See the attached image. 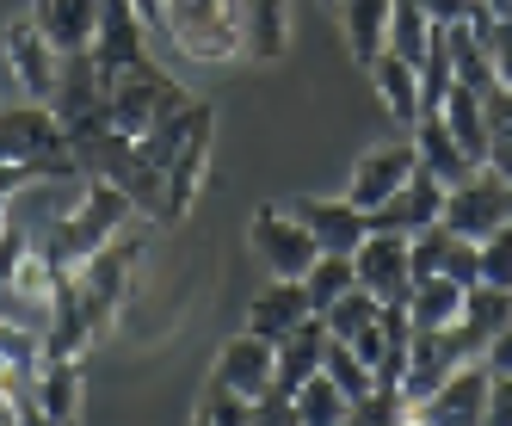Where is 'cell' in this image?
I'll return each mask as SVG.
<instances>
[{
  "mask_svg": "<svg viewBox=\"0 0 512 426\" xmlns=\"http://www.w3.org/2000/svg\"><path fill=\"white\" fill-rule=\"evenodd\" d=\"M482 284L512 291V223H500V229L482 241Z\"/></svg>",
  "mask_w": 512,
  "mask_h": 426,
  "instance_id": "cell-30",
  "label": "cell"
},
{
  "mask_svg": "<svg viewBox=\"0 0 512 426\" xmlns=\"http://www.w3.org/2000/svg\"><path fill=\"white\" fill-rule=\"evenodd\" d=\"M198 420H204V426H253V402H247V396H229V389L210 383V396H204Z\"/></svg>",
  "mask_w": 512,
  "mask_h": 426,
  "instance_id": "cell-32",
  "label": "cell"
},
{
  "mask_svg": "<svg viewBox=\"0 0 512 426\" xmlns=\"http://www.w3.org/2000/svg\"><path fill=\"white\" fill-rule=\"evenodd\" d=\"M389 13H395V0H340L346 44H352V56H358L364 68L389 50Z\"/></svg>",
  "mask_w": 512,
  "mask_h": 426,
  "instance_id": "cell-22",
  "label": "cell"
},
{
  "mask_svg": "<svg viewBox=\"0 0 512 426\" xmlns=\"http://www.w3.org/2000/svg\"><path fill=\"white\" fill-rule=\"evenodd\" d=\"M0 50H7V68L25 99L50 105L56 99V81H62V50L44 38L38 19H7V31H0Z\"/></svg>",
  "mask_w": 512,
  "mask_h": 426,
  "instance_id": "cell-6",
  "label": "cell"
},
{
  "mask_svg": "<svg viewBox=\"0 0 512 426\" xmlns=\"http://www.w3.org/2000/svg\"><path fill=\"white\" fill-rule=\"evenodd\" d=\"M408 136H414V155H420V167L432 173L438 186H463L469 173H475V161L457 149V136L445 130V118H438V112H426V118H420Z\"/></svg>",
  "mask_w": 512,
  "mask_h": 426,
  "instance_id": "cell-19",
  "label": "cell"
},
{
  "mask_svg": "<svg viewBox=\"0 0 512 426\" xmlns=\"http://www.w3.org/2000/svg\"><path fill=\"white\" fill-rule=\"evenodd\" d=\"M303 217V229L315 235L321 254H358L364 235H371V217L352 204V198H303V204H290Z\"/></svg>",
  "mask_w": 512,
  "mask_h": 426,
  "instance_id": "cell-11",
  "label": "cell"
},
{
  "mask_svg": "<svg viewBox=\"0 0 512 426\" xmlns=\"http://www.w3.org/2000/svg\"><path fill=\"white\" fill-rule=\"evenodd\" d=\"M290 408H297L303 426H352V396H340V389L327 383L321 371H315L309 383L290 389Z\"/></svg>",
  "mask_w": 512,
  "mask_h": 426,
  "instance_id": "cell-24",
  "label": "cell"
},
{
  "mask_svg": "<svg viewBox=\"0 0 512 426\" xmlns=\"http://www.w3.org/2000/svg\"><path fill=\"white\" fill-rule=\"evenodd\" d=\"M309 291H303V278H272L260 297L247 303V334H260V340H284V334H297L309 322Z\"/></svg>",
  "mask_w": 512,
  "mask_h": 426,
  "instance_id": "cell-13",
  "label": "cell"
},
{
  "mask_svg": "<svg viewBox=\"0 0 512 426\" xmlns=\"http://www.w3.org/2000/svg\"><path fill=\"white\" fill-rule=\"evenodd\" d=\"M321 322H327V334H334V340H358L364 328H377V322H383V303H377L371 291H358V284H352V291H346L334 309H321Z\"/></svg>",
  "mask_w": 512,
  "mask_h": 426,
  "instance_id": "cell-27",
  "label": "cell"
},
{
  "mask_svg": "<svg viewBox=\"0 0 512 426\" xmlns=\"http://www.w3.org/2000/svg\"><path fill=\"white\" fill-rule=\"evenodd\" d=\"M463 284L457 278H445V272H432V278H414V291H408V328H420V334H438V328H457L463 322Z\"/></svg>",
  "mask_w": 512,
  "mask_h": 426,
  "instance_id": "cell-18",
  "label": "cell"
},
{
  "mask_svg": "<svg viewBox=\"0 0 512 426\" xmlns=\"http://www.w3.org/2000/svg\"><path fill=\"white\" fill-rule=\"evenodd\" d=\"M438 118H445V130L457 136V149L482 167L488 161V149H494V118H488V93H475V87H457L451 81V93L438 99Z\"/></svg>",
  "mask_w": 512,
  "mask_h": 426,
  "instance_id": "cell-14",
  "label": "cell"
},
{
  "mask_svg": "<svg viewBox=\"0 0 512 426\" xmlns=\"http://www.w3.org/2000/svg\"><path fill=\"white\" fill-rule=\"evenodd\" d=\"M358 284V272H352V254H321L315 266H309V278H303V291H309V309L321 315V309H334L346 291Z\"/></svg>",
  "mask_w": 512,
  "mask_h": 426,
  "instance_id": "cell-26",
  "label": "cell"
},
{
  "mask_svg": "<svg viewBox=\"0 0 512 426\" xmlns=\"http://www.w3.org/2000/svg\"><path fill=\"white\" fill-rule=\"evenodd\" d=\"M31 402L50 426H75V408H81V371L75 359H38L31 371Z\"/></svg>",
  "mask_w": 512,
  "mask_h": 426,
  "instance_id": "cell-20",
  "label": "cell"
},
{
  "mask_svg": "<svg viewBox=\"0 0 512 426\" xmlns=\"http://www.w3.org/2000/svg\"><path fill=\"white\" fill-rule=\"evenodd\" d=\"M475 31H482V44H488L494 81H500V87H512V19H475Z\"/></svg>",
  "mask_w": 512,
  "mask_h": 426,
  "instance_id": "cell-31",
  "label": "cell"
},
{
  "mask_svg": "<svg viewBox=\"0 0 512 426\" xmlns=\"http://www.w3.org/2000/svg\"><path fill=\"white\" fill-rule=\"evenodd\" d=\"M371 87H377L383 112H389L401 130H414V124L426 118V87H420V68H414V62H401L395 50H383V56L371 62Z\"/></svg>",
  "mask_w": 512,
  "mask_h": 426,
  "instance_id": "cell-16",
  "label": "cell"
},
{
  "mask_svg": "<svg viewBox=\"0 0 512 426\" xmlns=\"http://www.w3.org/2000/svg\"><path fill=\"white\" fill-rule=\"evenodd\" d=\"M432 38H438V19L420 7V0H395V13H389V50L401 62H426L432 56Z\"/></svg>",
  "mask_w": 512,
  "mask_h": 426,
  "instance_id": "cell-23",
  "label": "cell"
},
{
  "mask_svg": "<svg viewBox=\"0 0 512 426\" xmlns=\"http://www.w3.org/2000/svg\"><path fill=\"white\" fill-rule=\"evenodd\" d=\"M186 105H192L186 87H179L173 75H161L155 62H142L136 75H124V81L105 87V130H118V136L142 142L149 130H161L173 112H186Z\"/></svg>",
  "mask_w": 512,
  "mask_h": 426,
  "instance_id": "cell-1",
  "label": "cell"
},
{
  "mask_svg": "<svg viewBox=\"0 0 512 426\" xmlns=\"http://www.w3.org/2000/svg\"><path fill=\"white\" fill-rule=\"evenodd\" d=\"M482 167H494L500 180L512 186V136H494V149H488V161H482Z\"/></svg>",
  "mask_w": 512,
  "mask_h": 426,
  "instance_id": "cell-38",
  "label": "cell"
},
{
  "mask_svg": "<svg viewBox=\"0 0 512 426\" xmlns=\"http://www.w3.org/2000/svg\"><path fill=\"white\" fill-rule=\"evenodd\" d=\"M352 272H358V291H371L383 309H401L414 291V266H408V235L395 229H371L364 247L352 254Z\"/></svg>",
  "mask_w": 512,
  "mask_h": 426,
  "instance_id": "cell-7",
  "label": "cell"
},
{
  "mask_svg": "<svg viewBox=\"0 0 512 426\" xmlns=\"http://www.w3.org/2000/svg\"><path fill=\"white\" fill-rule=\"evenodd\" d=\"M488 118H494V136H512V87L488 93Z\"/></svg>",
  "mask_w": 512,
  "mask_h": 426,
  "instance_id": "cell-37",
  "label": "cell"
},
{
  "mask_svg": "<svg viewBox=\"0 0 512 426\" xmlns=\"http://www.w3.org/2000/svg\"><path fill=\"white\" fill-rule=\"evenodd\" d=\"M408 426H420V420H408Z\"/></svg>",
  "mask_w": 512,
  "mask_h": 426,
  "instance_id": "cell-40",
  "label": "cell"
},
{
  "mask_svg": "<svg viewBox=\"0 0 512 426\" xmlns=\"http://www.w3.org/2000/svg\"><path fill=\"white\" fill-rule=\"evenodd\" d=\"M99 7H105V0H38V13H31V19L44 25V38L62 56H81V50H93Z\"/></svg>",
  "mask_w": 512,
  "mask_h": 426,
  "instance_id": "cell-17",
  "label": "cell"
},
{
  "mask_svg": "<svg viewBox=\"0 0 512 426\" xmlns=\"http://www.w3.org/2000/svg\"><path fill=\"white\" fill-rule=\"evenodd\" d=\"M420 167V155H414V136H401V142H383V149H364L358 155V167H352V186H346V198L364 210V217H377V210L408 186V173Z\"/></svg>",
  "mask_w": 512,
  "mask_h": 426,
  "instance_id": "cell-9",
  "label": "cell"
},
{
  "mask_svg": "<svg viewBox=\"0 0 512 426\" xmlns=\"http://www.w3.org/2000/svg\"><path fill=\"white\" fill-rule=\"evenodd\" d=\"M235 31H241V56L278 62L290 44V0H235Z\"/></svg>",
  "mask_w": 512,
  "mask_h": 426,
  "instance_id": "cell-15",
  "label": "cell"
},
{
  "mask_svg": "<svg viewBox=\"0 0 512 426\" xmlns=\"http://www.w3.org/2000/svg\"><path fill=\"white\" fill-rule=\"evenodd\" d=\"M482 426H512V377H494V389H488V414H482Z\"/></svg>",
  "mask_w": 512,
  "mask_h": 426,
  "instance_id": "cell-35",
  "label": "cell"
},
{
  "mask_svg": "<svg viewBox=\"0 0 512 426\" xmlns=\"http://www.w3.org/2000/svg\"><path fill=\"white\" fill-rule=\"evenodd\" d=\"M247 241H253V260L266 266V278H309V266L321 260L315 235L303 229V217H297V210H284V204L253 210Z\"/></svg>",
  "mask_w": 512,
  "mask_h": 426,
  "instance_id": "cell-4",
  "label": "cell"
},
{
  "mask_svg": "<svg viewBox=\"0 0 512 426\" xmlns=\"http://www.w3.org/2000/svg\"><path fill=\"white\" fill-rule=\"evenodd\" d=\"M500 223H512V186L494 167H475L463 186H451L445 198V229H457L463 241H488Z\"/></svg>",
  "mask_w": 512,
  "mask_h": 426,
  "instance_id": "cell-5",
  "label": "cell"
},
{
  "mask_svg": "<svg viewBox=\"0 0 512 426\" xmlns=\"http://www.w3.org/2000/svg\"><path fill=\"white\" fill-rule=\"evenodd\" d=\"M192 426H204V420H192Z\"/></svg>",
  "mask_w": 512,
  "mask_h": 426,
  "instance_id": "cell-39",
  "label": "cell"
},
{
  "mask_svg": "<svg viewBox=\"0 0 512 426\" xmlns=\"http://www.w3.org/2000/svg\"><path fill=\"white\" fill-rule=\"evenodd\" d=\"M451 247H457V229H445V223H432V229L408 235V266H414V278H432V272H445Z\"/></svg>",
  "mask_w": 512,
  "mask_h": 426,
  "instance_id": "cell-29",
  "label": "cell"
},
{
  "mask_svg": "<svg viewBox=\"0 0 512 426\" xmlns=\"http://www.w3.org/2000/svg\"><path fill=\"white\" fill-rule=\"evenodd\" d=\"M327 340H334V334H327L321 315H309L297 334H284V340H278V389L309 383V377L321 371V359H327Z\"/></svg>",
  "mask_w": 512,
  "mask_h": 426,
  "instance_id": "cell-21",
  "label": "cell"
},
{
  "mask_svg": "<svg viewBox=\"0 0 512 426\" xmlns=\"http://www.w3.org/2000/svg\"><path fill=\"white\" fill-rule=\"evenodd\" d=\"M463 328L482 340V352H488V340H494L500 328H512V291H500V284H469V297H463Z\"/></svg>",
  "mask_w": 512,
  "mask_h": 426,
  "instance_id": "cell-25",
  "label": "cell"
},
{
  "mask_svg": "<svg viewBox=\"0 0 512 426\" xmlns=\"http://www.w3.org/2000/svg\"><path fill=\"white\" fill-rule=\"evenodd\" d=\"M482 365H488L494 377H512V328H500V334L488 340V352H482Z\"/></svg>",
  "mask_w": 512,
  "mask_h": 426,
  "instance_id": "cell-36",
  "label": "cell"
},
{
  "mask_svg": "<svg viewBox=\"0 0 512 426\" xmlns=\"http://www.w3.org/2000/svg\"><path fill=\"white\" fill-rule=\"evenodd\" d=\"M253 426H303L297 408H290V389H266V396L253 402Z\"/></svg>",
  "mask_w": 512,
  "mask_h": 426,
  "instance_id": "cell-33",
  "label": "cell"
},
{
  "mask_svg": "<svg viewBox=\"0 0 512 426\" xmlns=\"http://www.w3.org/2000/svg\"><path fill=\"white\" fill-rule=\"evenodd\" d=\"M445 198H451V186H438L426 167H414L408 173V186H401L377 217H371V229H395V235H420V229H432V223H445Z\"/></svg>",
  "mask_w": 512,
  "mask_h": 426,
  "instance_id": "cell-12",
  "label": "cell"
},
{
  "mask_svg": "<svg viewBox=\"0 0 512 426\" xmlns=\"http://www.w3.org/2000/svg\"><path fill=\"white\" fill-rule=\"evenodd\" d=\"M210 383H216V389H229V396L260 402L266 389H278V346L260 340V334H235V340L223 346V359H216Z\"/></svg>",
  "mask_w": 512,
  "mask_h": 426,
  "instance_id": "cell-10",
  "label": "cell"
},
{
  "mask_svg": "<svg viewBox=\"0 0 512 426\" xmlns=\"http://www.w3.org/2000/svg\"><path fill=\"white\" fill-rule=\"evenodd\" d=\"M161 31L192 62H235L241 56L235 0H161Z\"/></svg>",
  "mask_w": 512,
  "mask_h": 426,
  "instance_id": "cell-3",
  "label": "cell"
},
{
  "mask_svg": "<svg viewBox=\"0 0 512 426\" xmlns=\"http://www.w3.org/2000/svg\"><path fill=\"white\" fill-rule=\"evenodd\" d=\"M0 161H31V167H44L50 180H62V173L81 167L62 118L50 112V105H38V99L31 105H0Z\"/></svg>",
  "mask_w": 512,
  "mask_h": 426,
  "instance_id": "cell-2",
  "label": "cell"
},
{
  "mask_svg": "<svg viewBox=\"0 0 512 426\" xmlns=\"http://www.w3.org/2000/svg\"><path fill=\"white\" fill-rule=\"evenodd\" d=\"M488 389H494V371H488L482 359H469V365H457V371L414 408V420H420V426H482Z\"/></svg>",
  "mask_w": 512,
  "mask_h": 426,
  "instance_id": "cell-8",
  "label": "cell"
},
{
  "mask_svg": "<svg viewBox=\"0 0 512 426\" xmlns=\"http://www.w3.org/2000/svg\"><path fill=\"white\" fill-rule=\"evenodd\" d=\"M420 7H426L438 25H475V19H488L482 0H420Z\"/></svg>",
  "mask_w": 512,
  "mask_h": 426,
  "instance_id": "cell-34",
  "label": "cell"
},
{
  "mask_svg": "<svg viewBox=\"0 0 512 426\" xmlns=\"http://www.w3.org/2000/svg\"><path fill=\"white\" fill-rule=\"evenodd\" d=\"M321 377L340 389V396H352V408L377 389V377H371V365H358V352L352 346H340V340H327V359H321Z\"/></svg>",
  "mask_w": 512,
  "mask_h": 426,
  "instance_id": "cell-28",
  "label": "cell"
}]
</instances>
